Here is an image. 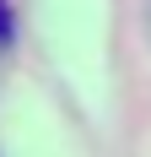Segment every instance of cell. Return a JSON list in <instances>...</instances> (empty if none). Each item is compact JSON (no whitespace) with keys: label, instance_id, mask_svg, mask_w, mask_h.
<instances>
[{"label":"cell","instance_id":"cell-1","mask_svg":"<svg viewBox=\"0 0 151 157\" xmlns=\"http://www.w3.org/2000/svg\"><path fill=\"white\" fill-rule=\"evenodd\" d=\"M16 38V11H11V0H0V49Z\"/></svg>","mask_w":151,"mask_h":157}]
</instances>
